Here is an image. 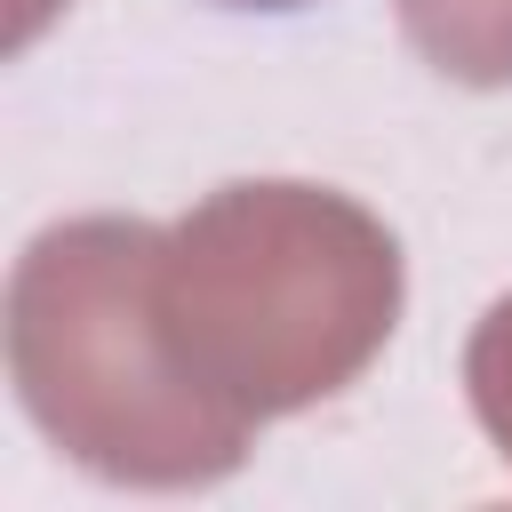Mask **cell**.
<instances>
[{
	"label": "cell",
	"instance_id": "obj_1",
	"mask_svg": "<svg viewBox=\"0 0 512 512\" xmlns=\"http://www.w3.org/2000/svg\"><path fill=\"white\" fill-rule=\"evenodd\" d=\"M408 256L336 184L240 176L160 240V320L176 360L248 424L336 400L392 344Z\"/></svg>",
	"mask_w": 512,
	"mask_h": 512
},
{
	"label": "cell",
	"instance_id": "obj_5",
	"mask_svg": "<svg viewBox=\"0 0 512 512\" xmlns=\"http://www.w3.org/2000/svg\"><path fill=\"white\" fill-rule=\"evenodd\" d=\"M216 8H264V16H280V8H312V0H216Z\"/></svg>",
	"mask_w": 512,
	"mask_h": 512
},
{
	"label": "cell",
	"instance_id": "obj_2",
	"mask_svg": "<svg viewBox=\"0 0 512 512\" xmlns=\"http://www.w3.org/2000/svg\"><path fill=\"white\" fill-rule=\"evenodd\" d=\"M160 240L168 224L144 216H64L24 240L0 304L24 416L112 488H208L240 472L256 432L176 360Z\"/></svg>",
	"mask_w": 512,
	"mask_h": 512
},
{
	"label": "cell",
	"instance_id": "obj_4",
	"mask_svg": "<svg viewBox=\"0 0 512 512\" xmlns=\"http://www.w3.org/2000/svg\"><path fill=\"white\" fill-rule=\"evenodd\" d=\"M464 400H472L480 432L496 440V456L512 464V296H496L464 344Z\"/></svg>",
	"mask_w": 512,
	"mask_h": 512
},
{
	"label": "cell",
	"instance_id": "obj_3",
	"mask_svg": "<svg viewBox=\"0 0 512 512\" xmlns=\"http://www.w3.org/2000/svg\"><path fill=\"white\" fill-rule=\"evenodd\" d=\"M400 32L432 72L512 88V0H400Z\"/></svg>",
	"mask_w": 512,
	"mask_h": 512
}]
</instances>
